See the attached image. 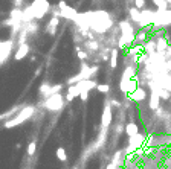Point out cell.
Listing matches in <instances>:
<instances>
[{"instance_id":"obj_1","label":"cell","mask_w":171,"mask_h":169,"mask_svg":"<svg viewBox=\"0 0 171 169\" xmlns=\"http://www.w3.org/2000/svg\"><path fill=\"white\" fill-rule=\"evenodd\" d=\"M51 11H52V6H51V3L48 2V0H32L31 5H28L23 9L22 22L23 23H31V22L41 20Z\"/></svg>"},{"instance_id":"obj_2","label":"cell","mask_w":171,"mask_h":169,"mask_svg":"<svg viewBox=\"0 0 171 169\" xmlns=\"http://www.w3.org/2000/svg\"><path fill=\"white\" fill-rule=\"evenodd\" d=\"M87 20H89V28L98 34H105L113 26V22L105 11H89Z\"/></svg>"},{"instance_id":"obj_3","label":"cell","mask_w":171,"mask_h":169,"mask_svg":"<svg viewBox=\"0 0 171 169\" xmlns=\"http://www.w3.org/2000/svg\"><path fill=\"white\" fill-rule=\"evenodd\" d=\"M98 70H99L98 66H89L87 63H81L80 73L75 75V76H70V78L67 79V84H69V85H75V84H78L80 81L92 79V78L98 73Z\"/></svg>"},{"instance_id":"obj_4","label":"cell","mask_w":171,"mask_h":169,"mask_svg":"<svg viewBox=\"0 0 171 169\" xmlns=\"http://www.w3.org/2000/svg\"><path fill=\"white\" fill-rule=\"evenodd\" d=\"M34 113H35V107H34V105H25V107H23L14 117H12V119H9V120L5 122V128H14V126H19L20 123L29 120V119L34 116Z\"/></svg>"},{"instance_id":"obj_5","label":"cell","mask_w":171,"mask_h":169,"mask_svg":"<svg viewBox=\"0 0 171 169\" xmlns=\"http://www.w3.org/2000/svg\"><path fill=\"white\" fill-rule=\"evenodd\" d=\"M64 104H66V98L61 93H57V95H52L48 99H45L41 102V107L48 111H60L64 108Z\"/></svg>"},{"instance_id":"obj_6","label":"cell","mask_w":171,"mask_h":169,"mask_svg":"<svg viewBox=\"0 0 171 169\" xmlns=\"http://www.w3.org/2000/svg\"><path fill=\"white\" fill-rule=\"evenodd\" d=\"M57 6H58V9L54 11V17H58V19L61 17V19H66V20H72L73 22V19L78 16V11L75 8L69 6L64 0H60Z\"/></svg>"},{"instance_id":"obj_7","label":"cell","mask_w":171,"mask_h":169,"mask_svg":"<svg viewBox=\"0 0 171 169\" xmlns=\"http://www.w3.org/2000/svg\"><path fill=\"white\" fill-rule=\"evenodd\" d=\"M171 25V9H165V11H157L156 9V17H154V23L151 26L153 31H160L162 28Z\"/></svg>"},{"instance_id":"obj_8","label":"cell","mask_w":171,"mask_h":169,"mask_svg":"<svg viewBox=\"0 0 171 169\" xmlns=\"http://www.w3.org/2000/svg\"><path fill=\"white\" fill-rule=\"evenodd\" d=\"M16 46V41L14 40H3V41H0V67L5 66L6 61L9 60L11 57V52Z\"/></svg>"},{"instance_id":"obj_9","label":"cell","mask_w":171,"mask_h":169,"mask_svg":"<svg viewBox=\"0 0 171 169\" xmlns=\"http://www.w3.org/2000/svg\"><path fill=\"white\" fill-rule=\"evenodd\" d=\"M145 136L144 134H136V136H133V137H128V145H127V148L124 149V152H125V155H131L134 151H137L139 148H142L144 146V143H145Z\"/></svg>"},{"instance_id":"obj_10","label":"cell","mask_w":171,"mask_h":169,"mask_svg":"<svg viewBox=\"0 0 171 169\" xmlns=\"http://www.w3.org/2000/svg\"><path fill=\"white\" fill-rule=\"evenodd\" d=\"M154 17H156V11H153V9H142L141 11V22H139L137 26L141 29H147L148 26H153Z\"/></svg>"},{"instance_id":"obj_11","label":"cell","mask_w":171,"mask_h":169,"mask_svg":"<svg viewBox=\"0 0 171 169\" xmlns=\"http://www.w3.org/2000/svg\"><path fill=\"white\" fill-rule=\"evenodd\" d=\"M112 117H113V111H112L110 104L107 102L104 110H102V116H101V131H104V133L107 131V128L112 123Z\"/></svg>"},{"instance_id":"obj_12","label":"cell","mask_w":171,"mask_h":169,"mask_svg":"<svg viewBox=\"0 0 171 169\" xmlns=\"http://www.w3.org/2000/svg\"><path fill=\"white\" fill-rule=\"evenodd\" d=\"M78 88H80V95L81 93H89L90 90H93V88H96V82L93 81V79H86V81H80L78 84H75Z\"/></svg>"},{"instance_id":"obj_13","label":"cell","mask_w":171,"mask_h":169,"mask_svg":"<svg viewBox=\"0 0 171 169\" xmlns=\"http://www.w3.org/2000/svg\"><path fill=\"white\" fill-rule=\"evenodd\" d=\"M119 29H121V35H136L134 26L128 20H121L119 22Z\"/></svg>"},{"instance_id":"obj_14","label":"cell","mask_w":171,"mask_h":169,"mask_svg":"<svg viewBox=\"0 0 171 169\" xmlns=\"http://www.w3.org/2000/svg\"><path fill=\"white\" fill-rule=\"evenodd\" d=\"M128 99L133 101V102H142V101L147 99V90L142 88V87H137L133 93L128 95Z\"/></svg>"},{"instance_id":"obj_15","label":"cell","mask_w":171,"mask_h":169,"mask_svg":"<svg viewBox=\"0 0 171 169\" xmlns=\"http://www.w3.org/2000/svg\"><path fill=\"white\" fill-rule=\"evenodd\" d=\"M29 50H31V47H29V44H28V43L17 46V50H16V53H14V60H16V61H22L23 58H26V57H28Z\"/></svg>"},{"instance_id":"obj_16","label":"cell","mask_w":171,"mask_h":169,"mask_svg":"<svg viewBox=\"0 0 171 169\" xmlns=\"http://www.w3.org/2000/svg\"><path fill=\"white\" fill-rule=\"evenodd\" d=\"M134 43V35H121L118 38V47L119 49H125V47H131V44Z\"/></svg>"},{"instance_id":"obj_17","label":"cell","mask_w":171,"mask_h":169,"mask_svg":"<svg viewBox=\"0 0 171 169\" xmlns=\"http://www.w3.org/2000/svg\"><path fill=\"white\" fill-rule=\"evenodd\" d=\"M154 43H156V52H157V53H165L166 49L169 47L168 40H166L165 37H159V38H156Z\"/></svg>"},{"instance_id":"obj_18","label":"cell","mask_w":171,"mask_h":169,"mask_svg":"<svg viewBox=\"0 0 171 169\" xmlns=\"http://www.w3.org/2000/svg\"><path fill=\"white\" fill-rule=\"evenodd\" d=\"M134 78H136V66H127L122 72L121 79L122 81H130V79H134Z\"/></svg>"},{"instance_id":"obj_19","label":"cell","mask_w":171,"mask_h":169,"mask_svg":"<svg viewBox=\"0 0 171 169\" xmlns=\"http://www.w3.org/2000/svg\"><path fill=\"white\" fill-rule=\"evenodd\" d=\"M128 22L130 23H134V25H139L141 22V11L137 8H130L128 9Z\"/></svg>"},{"instance_id":"obj_20","label":"cell","mask_w":171,"mask_h":169,"mask_svg":"<svg viewBox=\"0 0 171 169\" xmlns=\"http://www.w3.org/2000/svg\"><path fill=\"white\" fill-rule=\"evenodd\" d=\"M58 25H60V19H58V17H52V19L49 20L48 26H46V32H48L49 35H55V34H57Z\"/></svg>"},{"instance_id":"obj_21","label":"cell","mask_w":171,"mask_h":169,"mask_svg":"<svg viewBox=\"0 0 171 169\" xmlns=\"http://www.w3.org/2000/svg\"><path fill=\"white\" fill-rule=\"evenodd\" d=\"M66 101L67 102H72L75 98H80V88L77 85H69L67 87V93H66Z\"/></svg>"},{"instance_id":"obj_22","label":"cell","mask_w":171,"mask_h":169,"mask_svg":"<svg viewBox=\"0 0 171 169\" xmlns=\"http://www.w3.org/2000/svg\"><path fill=\"white\" fill-rule=\"evenodd\" d=\"M23 107H25V105H17V107H14V108H9L8 111H5V113L0 114V120H6V119L9 120V117L12 119V117H14V116H16V114H17Z\"/></svg>"},{"instance_id":"obj_23","label":"cell","mask_w":171,"mask_h":169,"mask_svg":"<svg viewBox=\"0 0 171 169\" xmlns=\"http://www.w3.org/2000/svg\"><path fill=\"white\" fill-rule=\"evenodd\" d=\"M124 131H125V134H127L128 137H133V136L139 134V126H137L134 122H128V123L124 126Z\"/></svg>"},{"instance_id":"obj_24","label":"cell","mask_w":171,"mask_h":169,"mask_svg":"<svg viewBox=\"0 0 171 169\" xmlns=\"http://www.w3.org/2000/svg\"><path fill=\"white\" fill-rule=\"evenodd\" d=\"M51 87H52V85H51L49 82H46V81L41 82V85H40V88H38V93H40V96L43 98V101L48 99V98L51 96Z\"/></svg>"},{"instance_id":"obj_25","label":"cell","mask_w":171,"mask_h":169,"mask_svg":"<svg viewBox=\"0 0 171 169\" xmlns=\"http://www.w3.org/2000/svg\"><path fill=\"white\" fill-rule=\"evenodd\" d=\"M124 157H125V152H124L122 149H119V151H116V152H115L112 163H113L116 167H121V166H122V163H124Z\"/></svg>"},{"instance_id":"obj_26","label":"cell","mask_w":171,"mask_h":169,"mask_svg":"<svg viewBox=\"0 0 171 169\" xmlns=\"http://www.w3.org/2000/svg\"><path fill=\"white\" fill-rule=\"evenodd\" d=\"M22 14H23V8L19 9V8H12L9 11V19L16 20V22H22ZM23 23V22H22Z\"/></svg>"},{"instance_id":"obj_27","label":"cell","mask_w":171,"mask_h":169,"mask_svg":"<svg viewBox=\"0 0 171 169\" xmlns=\"http://www.w3.org/2000/svg\"><path fill=\"white\" fill-rule=\"evenodd\" d=\"M23 29L28 34H34L38 31V23L37 22H31V23H23Z\"/></svg>"},{"instance_id":"obj_28","label":"cell","mask_w":171,"mask_h":169,"mask_svg":"<svg viewBox=\"0 0 171 169\" xmlns=\"http://www.w3.org/2000/svg\"><path fill=\"white\" fill-rule=\"evenodd\" d=\"M110 67L112 69H116L118 67V49H112L110 50Z\"/></svg>"},{"instance_id":"obj_29","label":"cell","mask_w":171,"mask_h":169,"mask_svg":"<svg viewBox=\"0 0 171 169\" xmlns=\"http://www.w3.org/2000/svg\"><path fill=\"white\" fill-rule=\"evenodd\" d=\"M147 34H148V29H141L134 35V43H144L147 40Z\"/></svg>"},{"instance_id":"obj_30","label":"cell","mask_w":171,"mask_h":169,"mask_svg":"<svg viewBox=\"0 0 171 169\" xmlns=\"http://www.w3.org/2000/svg\"><path fill=\"white\" fill-rule=\"evenodd\" d=\"M84 47L87 49V50H98L99 49V43H96V41H93V40H89V41H84Z\"/></svg>"},{"instance_id":"obj_31","label":"cell","mask_w":171,"mask_h":169,"mask_svg":"<svg viewBox=\"0 0 171 169\" xmlns=\"http://www.w3.org/2000/svg\"><path fill=\"white\" fill-rule=\"evenodd\" d=\"M159 96L156 95V93H151V98H150V108L151 110H157V107H159Z\"/></svg>"},{"instance_id":"obj_32","label":"cell","mask_w":171,"mask_h":169,"mask_svg":"<svg viewBox=\"0 0 171 169\" xmlns=\"http://www.w3.org/2000/svg\"><path fill=\"white\" fill-rule=\"evenodd\" d=\"M151 2L154 3V6L157 8V11H165V9H168V3L165 2V0H151Z\"/></svg>"},{"instance_id":"obj_33","label":"cell","mask_w":171,"mask_h":169,"mask_svg":"<svg viewBox=\"0 0 171 169\" xmlns=\"http://www.w3.org/2000/svg\"><path fill=\"white\" fill-rule=\"evenodd\" d=\"M55 154H57V158L58 160H61V161H66L67 160V154H66V149L64 148H61V146L57 148V152Z\"/></svg>"},{"instance_id":"obj_34","label":"cell","mask_w":171,"mask_h":169,"mask_svg":"<svg viewBox=\"0 0 171 169\" xmlns=\"http://www.w3.org/2000/svg\"><path fill=\"white\" fill-rule=\"evenodd\" d=\"M95 90H96L98 93H102V95H107V93L110 91V85H109V84H98Z\"/></svg>"},{"instance_id":"obj_35","label":"cell","mask_w":171,"mask_h":169,"mask_svg":"<svg viewBox=\"0 0 171 169\" xmlns=\"http://www.w3.org/2000/svg\"><path fill=\"white\" fill-rule=\"evenodd\" d=\"M35 149H37V142H31L28 145V155H34L35 154Z\"/></svg>"},{"instance_id":"obj_36","label":"cell","mask_w":171,"mask_h":169,"mask_svg":"<svg viewBox=\"0 0 171 169\" xmlns=\"http://www.w3.org/2000/svg\"><path fill=\"white\" fill-rule=\"evenodd\" d=\"M61 90H63V85H61V84L52 85V87H51V96H52V95H57V93H61Z\"/></svg>"},{"instance_id":"obj_37","label":"cell","mask_w":171,"mask_h":169,"mask_svg":"<svg viewBox=\"0 0 171 169\" xmlns=\"http://www.w3.org/2000/svg\"><path fill=\"white\" fill-rule=\"evenodd\" d=\"M77 50H78V58L81 60V63H84L87 60V52H83L81 47H77Z\"/></svg>"},{"instance_id":"obj_38","label":"cell","mask_w":171,"mask_h":169,"mask_svg":"<svg viewBox=\"0 0 171 169\" xmlns=\"http://www.w3.org/2000/svg\"><path fill=\"white\" fill-rule=\"evenodd\" d=\"M144 6H145V0H134V8H137L139 11H142Z\"/></svg>"},{"instance_id":"obj_39","label":"cell","mask_w":171,"mask_h":169,"mask_svg":"<svg viewBox=\"0 0 171 169\" xmlns=\"http://www.w3.org/2000/svg\"><path fill=\"white\" fill-rule=\"evenodd\" d=\"M109 104H110V107H116V108H119V107L122 105V104H121L119 101H116V99H110Z\"/></svg>"},{"instance_id":"obj_40","label":"cell","mask_w":171,"mask_h":169,"mask_svg":"<svg viewBox=\"0 0 171 169\" xmlns=\"http://www.w3.org/2000/svg\"><path fill=\"white\" fill-rule=\"evenodd\" d=\"M14 2V5H16V8H19V9H22V5H23V0H12Z\"/></svg>"},{"instance_id":"obj_41","label":"cell","mask_w":171,"mask_h":169,"mask_svg":"<svg viewBox=\"0 0 171 169\" xmlns=\"http://www.w3.org/2000/svg\"><path fill=\"white\" fill-rule=\"evenodd\" d=\"M80 99H81L83 102H86V101L89 99V93H81V95H80Z\"/></svg>"},{"instance_id":"obj_42","label":"cell","mask_w":171,"mask_h":169,"mask_svg":"<svg viewBox=\"0 0 171 169\" xmlns=\"http://www.w3.org/2000/svg\"><path fill=\"white\" fill-rule=\"evenodd\" d=\"M165 2H166L168 5H171V0H165Z\"/></svg>"},{"instance_id":"obj_43","label":"cell","mask_w":171,"mask_h":169,"mask_svg":"<svg viewBox=\"0 0 171 169\" xmlns=\"http://www.w3.org/2000/svg\"><path fill=\"white\" fill-rule=\"evenodd\" d=\"M168 9H171V5H168Z\"/></svg>"}]
</instances>
